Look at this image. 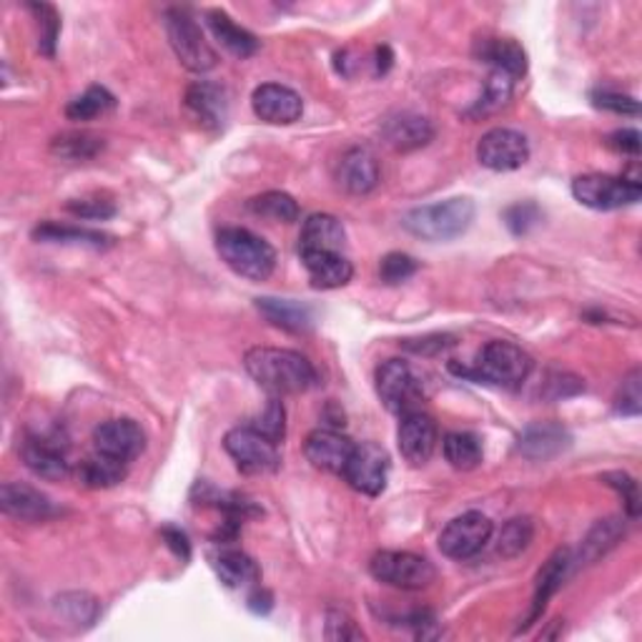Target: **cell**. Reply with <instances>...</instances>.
Segmentation results:
<instances>
[{
    "instance_id": "cell-25",
    "label": "cell",
    "mask_w": 642,
    "mask_h": 642,
    "mask_svg": "<svg viewBox=\"0 0 642 642\" xmlns=\"http://www.w3.org/2000/svg\"><path fill=\"white\" fill-rule=\"evenodd\" d=\"M186 106L191 108V114L202 121V124L219 128L223 126V121H227V111H229L227 89L211 81L194 83L186 91Z\"/></svg>"
},
{
    "instance_id": "cell-49",
    "label": "cell",
    "mask_w": 642,
    "mask_h": 642,
    "mask_svg": "<svg viewBox=\"0 0 642 642\" xmlns=\"http://www.w3.org/2000/svg\"><path fill=\"white\" fill-rule=\"evenodd\" d=\"M607 144H610V149L620 153H630V156L640 153V134L635 131V128H622V131L610 134Z\"/></svg>"
},
{
    "instance_id": "cell-17",
    "label": "cell",
    "mask_w": 642,
    "mask_h": 642,
    "mask_svg": "<svg viewBox=\"0 0 642 642\" xmlns=\"http://www.w3.org/2000/svg\"><path fill=\"white\" fill-rule=\"evenodd\" d=\"M0 507L8 517L21 519V523H46L58 515L54 500L23 482H5L0 488Z\"/></svg>"
},
{
    "instance_id": "cell-44",
    "label": "cell",
    "mask_w": 642,
    "mask_h": 642,
    "mask_svg": "<svg viewBox=\"0 0 642 642\" xmlns=\"http://www.w3.org/2000/svg\"><path fill=\"white\" fill-rule=\"evenodd\" d=\"M600 480L607 484V488H612L620 494L630 517L640 515V490H638V482L632 480L628 472H607L600 477Z\"/></svg>"
},
{
    "instance_id": "cell-51",
    "label": "cell",
    "mask_w": 642,
    "mask_h": 642,
    "mask_svg": "<svg viewBox=\"0 0 642 642\" xmlns=\"http://www.w3.org/2000/svg\"><path fill=\"white\" fill-rule=\"evenodd\" d=\"M249 607H251V610H254L256 615H266V612L274 607L272 595H268L266 589H254V593L249 595Z\"/></svg>"
},
{
    "instance_id": "cell-23",
    "label": "cell",
    "mask_w": 642,
    "mask_h": 642,
    "mask_svg": "<svg viewBox=\"0 0 642 642\" xmlns=\"http://www.w3.org/2000/svg\"><path fill=\"white\" fill-rule=\"evenodd\" d=\"M570 432L558 422H535L519 435V452L527 459H552L570 447Z\"/></svg>"
},
{
    "instance_id": "cell-11",
    "label": "cell",
    "mask_w": 642,
    "mask_h": 642,
    "mask_svg": "<svg viewBox=\"0 0 642 642\" xmlns=\"http://www.w3.org/2000/svg\"><path fill=\"white\" fill-rule=\"evenodd\" d=\"M23 462L33 474L43 477V480H66L71 472V462H68V442L58 429L38 432V435H28L23 442Z\"/></svg>"
},
{
    "instance_id": "cell-37",
    "label": "cell",
    "mask_w": 642,
    "mask_h": 642,
    "mask_svg": "<svg viewBox=\"0 0 642 642\" xmlns=\"http://www.w3.org/2000/svg\"><path fill=\"white\" fill-rule=\"evenodd\" d=\"M114 106H116L114 93H111L108 89H103V85H91L89 91L81 93L78 99L68 103L66 116L71 121H91L95 116H103Z\"/></svg>"
},
{
    "instance_id": "cell-4",
    "label": "cell",
    "mask_w": 642,
    "mask_h": 642,
    "mask_svg": "<svg viewBox=\"0 0 642 642\" xmlns=\"http://www.w3.org/2000/svg\"><path fill=\"white\" fill-rule=\"evenodd\" d=\"M474 221V202L467 196L412 208L404 216V229L424 241H452L467 233Z\"/></svg>"
},
{
    "instance_id": "cell-39",
    "label": "cell",
    "mask_w": 642,
    "mask_h": 642,
    "mask_svg": "<svg viewBox=\"0 0 642 642\" xmlns=\"http://www.w3.org/2000/svg\"><path fill=\"white\" fill-rule=\"evenodd\" d=\"M56 610L58 615H64L68 622L91 624L95 622V618H99L101 605L89 593H66L56 600Z\"/></svg>"
},
{
    "instance_id": "cell-28",
    "label": "cell",
    "mask_w": 642,
    "mask_h": 642,
    "mask_svg": "<svg viewBox=\"0 0 642 642\" xmlns=\"http://www.w3.org/2000/svg\"><path fill=\"white\" fill-rule=\"evenodd\" d=\"M206 23L216 41L237 58H251L259 50V41L254 33L241 28V25L233 23L223 11H216V8L214 11H206Z\"/></svg>"
},
{
    "instance_id": "cell-45",
    "label": "cell",
    "mask_w": 642,
    "mask_h": 642,
    "mask_svg": "<svg viewBox=\"0 0 642 642\" xmlns=\"http://www.w3.org/2000/svg\"><path fill=\"white\" fill-rule=\"evenodd\" d=\"M416 268H420V264H416L412 256L387 254L385 259H381L379 276L385 284H402V282L410 279V276L416 274Z\"/></svg>"
},
{
    "instance_id": "cell-8",
    "label": "cell",
    "mask_w": 642,
    "mask_h": 642,
    "mask_svg": "<svg viewBox=\"0 0 642 642\" xmlns=\"http://www.w3.org/2000/svg\"><path fill=\"white\" fill-rule=\"evenodd\" d=\"M377 394L392 414H410L420 410L424 392L422 381L404 359H387L377 369Z\"/></svg>"
},
{
    "instance_id": "cell-22",
    "label": "cell",
    "mask_w": 642,
    "mask_h": 642,
    "mask_svg": "<svg viewBox=\"0 0 642 642\" xmlns=\"http://www.w3.org/2000/svg\"><path fill=\"white\" fill-rule=\"evenodd\" d=\"M570 568H572V552L570 550H558L548 562H544V568L537 572L532 607H529L527 620L519 630H527L529 624H535L537 620L542 618V612H544V607H548L550 597L558 593L562 583H565Z\"/></svg>"
},
{
    "instance_id": "cell-13",
    "label": "cell",
    "mask_w": 642,
    "mask_h": 642,
    "mask_svg": "<svg viewBox=\"0 0 642 642\" xmlns=\"http://www.w3.org/2000/svg\"><path fill=\"white\" fill-rule=\"evenodd\" d=\"M529 159L527 138L512 128H492L477 144V161L490 171H517Z\"/></svg>"
},
{
    "instance_id": "cell-1",
    "label": "cell",
    "mask_w": 642,
    "mask_h": 642,
    "mask_svg": "<svg viewBox=\"0 0 642 642\" xmlns=\"http://www.w3.org/2000/svg\"><path fill=\"white\" fill-rule=\"evenodd\" d=\"M244 367L249 377L272 397L309 392L319 385V375L303 354L276 346H254L247 352Z\"/></svg>"
},
{
    "instance_id": "cell-12",
    "label": "cell",
    "mask_w": 642,
    "mask_h": 642,
    "mask_svg": "<svg viewBox=\"0 0 642 642\" xmlns=\"http://www.w3.org/2000/svg\"><path fill=\"white\" fill-rule=\"evenodd\" d=\"M342 477L349 482L352 490H357L367 497H377L385 492L387 477H389V455L385 447L375 445V442H362L354 445V452L346 462Z\"/></svg>"
},
{
    "instance_id": "cell-40",
    "label": "cell",
    "mask_w": 642,
    "mask_h": 642,
    "mask_svg": "<svg viewBox=\"0 0 642 642\" xmlns=\"http://www.w3.org/2000/svg\"><path fill=\"white\" fill-rule=\"evenodd\" d=\"M33 13H36L38 21V48L41 54H46L48 58L56 56V43H58V33H60V15L54 5L48 3H31L28 5Z\"/></svg>"
},
{
    "instance_id": "cell-21",
    "label": "cell",
    "mask_w": 642,
    "mask_h": 642,
    "mask_svg": "<svg viewBox=\"0 0 642 642\" xmlns=\"http://www.w3.org/2000/svg\"><path fill=\"white\" fill-rule=\"evenodd\" d=\"M301 264L307 266L309 282L314 289H342L352 282L354 266L344 254L336 251H311V254H299Z\"/></svg>"
},
{
    "instance_id": "cell-7",
    "label": "cell",
    "mask_w": 642,
    "mask_h": 642,
    "mask_svg": "<svg viewBox=\"0 0 642 642\" xmlns=\"http://www.w3.org/2000/svg\"><path fill=\"white\" fill-rule=\"evenodd\" d=\"M375 580L399 589H424L437 580V570L427 558L414 552L381 550L369 562Z\"/></svg>"
},
{
    "instance_id": "cell-30",
    "label": "cell",
    "mask_w": 642,
    "mask_h": 642,
    "mask_svg": "<svg viewBox=\"0 0 642 642\" xmlns=\"http://www.w3.org/2000/svg\"><path fill=\"white\" fill-rule=\"evenodd\" d=\"M33 239L48 241V244H81L91 249H106L114 244V239H111L108 233L78 227H60V223L54 221H46L33 229Z\"/></svg>"
},
{
    "instance_id": "cell-47",
    "label": "cell",
    "mask_w": 642,
    "mask_h": 642,
    "mask_svg": "<svg viewBox=\"0 0 642 642\" xmlns=\"http://www.w3.org/2000/svg\"><path fill=\"white\" fill-rule=\"evenodd\" d=\"M68 211L81 216V219H111L116 214L114 202L108 198L93 196V198H76V202L68 204Z\"/></svg>"
},
{
    "instance_id": "cell-26",
    "label": "cell",
    "mask_w": 642,
    "mask_h": 642,
    "mask_svg": "<svg viewBox=\"0 0 642 642\" xmlns=\"http://www.w3.org/2000/svg\"><path fill=\"white\" fill-rule=\"evenodd\" d=\"M256 309L262 311V317L266 321H272L274 326L284 329V332L291 334H307L314 326V314L307 303H299L294 299H274V297H264L256 299Z\"/></svg>"
},
{
    "instance_id": "cell-33",
    "label": "cell",
    "mask_w": 642,
    "mask_h": 642,
    "mask_svg": "<svg viewBox=\"0 0 642 642\" xmlns=\"http://www.w3.org/2000/svg\"><path fill=\"white\" fill-rule=\"evenodd\" d=\"M512 91H515V78H512L509 73L492 71L488 83H484L482 95L474 101V106L470 108V116L480 118V116L497 114L500 108H505L509 103Z\"/></svg>"
},
{
    "instance_id": "cell-38",
    "label": "cell",
    "mask_w": 642,
    "mask_h": 642,
    "mask_svg": "<svg viewBox=\"0 0 642 642\" xmlns=\"http://www.w3.org/2000/svg\"><path fill=\"white\" fill-rule=\"evenodd\" d=\"M532 537H535L532 519L529 517L509 519V523L502 527V532H500L497 552L502 554V558H517V554H523L529 548Z\"/></svg>"
},
{
    "instance_id": "cell-15",
    "label": "cell",
    "mask_w": 642,
    "mask_h": 642,
    "mask_svg": "<svg viewBox=\"0 0 642 642\" xmlns=\"http://www.w3.org/2000/svg\"><path fill=\"white\" fill-rule=\"evenodd\" d=\"M437 424L432 420L429 414H424L422 410L410 412L402 416L397 429V445L399 452L410 462L412 467H422L427 465L432 455L437 449Z\"/></svg>"
},
{
    "instance_id": "cell-50",
    "label": "cell",
    "mask_w": 642,
    "mask_h": 642,
    "mask_svg": "<svg viewBox=\"0 0 642 642\" xmlns=\"http://www.w3.org/2000/svg\"><path fill=\"white\" fill-rule=\"evenodd\" d=\"M163 537H167L169 548L179 554L181 560H188V552H191V544H188V537L181 532V529H173V527H163Z\"/></svg>"
},
{
    "instance_id": "cell-41",
    "label": "cell",
    "mask_w": 642,
    "mask_h": 642,
    "mask_svg": "<svg viewBox=\"0 0 642 642\" xmlns=\"http://www.w3.org/2000/svg\"><path fill=\"white\" fill-rule=\"evenodd\" d=\"M249 427H254L256 432H262L264 437H268L272 442H276V445H279L286 435V412H284V404L279 402V397L268 399L264 412L259 414L256 420L249 424Z\"/></svg>"
},
{
    "instance_id": "cell-32",
    "label": "cell",
    "mask_w": 642,
    "mask_h": 642,
    "mask_svg": "<svg viewBox=\"0 0 642 642\" xmlns=\"http://www.w3.org/2000/svg\"><path fill=\"white\" fill-rule=\"evenodd\" d=\"M445 459L459 472H470L482 462V442L472 432H449L442 442Z\"/></svg>"
},
{
    "instance_id": "cell-2",
    "label": "cell",
    "mask_w": 642,
    "mask_h": 642,
    "mask_svg": "<svg viewBox=\"0 0 642 642\" xmlns=\"http://www.w3.org/2000/svg\"><path fill=\"white\" fill-rule=\"evenodd\" d=\"M532 357L523 349V346L494 340L482 346V352L477 354V362L472 367H457L449 364V369L459 377H467L472 381H484V385H494L502 389H517L525 385V379L532 371Z\"/></svg>"
},
{
    "instance_id": "cell-48",
    "label": "cell",
    "mask_w": 642,
    "mask_h": 642,
    "mask_svg": "<svg viewBox=\"0 0 642 642\" xmlns=\"http://www.w3.org/2000/svg\"><path fill=\"white\" fill-rule=\"evenodd\" d=\"M593 103L597 108L612 111V114H622V116H638L640 114V106H638L635 99H630V95H622V93H615V91H595Z\"/></svg>"
},
{
    "instance_id": "cell-9",
    "label": "cell",
    "mask_w": 642,
    "mask_h": 642,
    "mask_svg": "<svg viewBox=\"0 0 642 642\" xmlns=\"http://www.w3.org/2000/svg\"><path fill=\"white\" fill-rule=\"evenodd\" d=\"M223 449L244 474H268L282 465L279 445L254 427H237L223 437Z\"/></svg>"
},
{
    "instance_id": "cell-35",
    "label": "cell",
    "mask_w": 642,
    "mask_h": 642,
    "mask_svg": "<svg viewBox=\"0 0 642 642\" xmlns=\"http://www.w3.org/2000/svg\"><path fill=\"white\" fill-rule=\"evenodd\" d=\"M103 138L89 131H68L54 138L50 151L66 161H89L103 151Z\"/></svg>"
},
{
    "instance_id": "cell-34",
    "label": "cell",
    "mask_w": 642,
    "mask_h": 642,
    "mask_svg": "<svg viewBox=\"0 0 642 642\" xmlns=\"http://www.w3.org/2000/svg\"><path fill=\"white\" fill-rule=\"evenodd\" d=\"M622 535H624V525L620 523L618 517L603 519V523H597L593 529H589V535L585 537L583 552H580V560H572V562L583 565V562L600 560L607 550H612L615 544L620 542Z\"/></svg>"
},
{
    "instance_id": "cell-52",
    "label": "cell",
    "mask_w": 642,
    "mask_h": 642,
    "mask_svg": "<svg viewBox=\"0 0 642 642\" xmlns=\"http://www.w3.org/2000/svg\"><path fill=\"white\" fill-rule=\"evenodd\" d=\"M392 60H394V56L387 46L377 48V73H387L389 68H392Z\"/></svg>"
},
{
    "instance_id": "cell-36",
    "label": "cell",
    "mask_w": 642,
    "mask_h": 642,
    "mask_svg": "<svg viewBox=\"0 0 642 642\" xmlns=\"http://www.w3.org/2000/svg\"><path fill=\"white\" fill-rule=\"evenodd\" d=\"M249 211L279 223H294L299 219V204L284 191H266V194L251 198Z\"/></svg>"
},
{
    "instance_id": "cell-29",
    "label": "cell",
    "mask_w": 642,
    "mask_h": 642,
    "mask_svg": "<svg viewBox=\"0 0 642 642\" xmlns=\"http://www.w3.org/2000/svg\"><path fill=\"white\" fill-rule=\"evenodd\" d=\"M214 568L221 583L231 589L256 587L259 580H262V570H259L256 562L239 550H223L221 554H216Z\"/></svg>"
},
{
    "instance_id": "cell-27",
    "label": "cell",
    "mask_w": 642,
    "mask_h": 642,
    "mask_svg": "<svg viewBox=\"0 0 642 642\" xmlns=\"http://www.w3.org/2000/svg\"><path fill=\"white\" fill-rule=\"evenodd\" d=\"M474 54L482 64H490L492 71L509 73L512 78L525 76L527 71L525 48L512 38H482L477 43Z\"/></svg>"
},
{
    "instance_id": "cell-14",
    "label": "cell",
    "mask_w": 642,
    "mask_h": 642,
    "mask_svg": "<svg viewBox=\"0 0 642 642\" xmlns=\"http://www.w3.org/2000/svg\"><path fill=\"white\" fill-rule=\"evenodd\" d=\"M95 452L131 465L146 449V435L134 420H108L93 429Z\"/></svg>"
},
{
    "instance_id": "cell-20",
    "label": "cell",
    "mask_w": 642,
    "mask_h": 642,
    "mask_svg": "<svg viewBox=\"0 0 642 642\" xmlns=\"http://www.w3.org/2000/svg\"><path fill=\"white\" fill-rule=\"evenodd\" d=\"M381 136L394 151L406 153L427 146L435 138V126H432L429 118L412 114V111H399V114L385 118Z\"/></svg>"
},
{
    "instance_id": "cell-18",
    "label": "cell",
    "mask_w": 642,
    "mask_h": 642,
    "mask_svg": "<svg viewBox=\"0 0 642 642\" xmlns=\"http://www.w3.org/2000/svg\"><path fill=\"white\" fill-rule=\"evenodd\" d=\"M354 452V442L336 429H314L303 442V455L321 472L342 474Z\"/></svg>"
},
{
    "instance_id": "cell-3",
    "label": "cell",
    "mask_w": 642,
    "mask_h": 642,
    "mask_svg": "<svg viewBox=\"0 0 642 642\" xmlns=\"http://www.w3.org/2000/svg\"><path fill=\"white\" fill-rule=\"evenodd\" d=\"M216 251L233 274L249 282H266L276 268L274 247L249 229H221L216 237Z\"/></svg>"
},
{
    "instance_id": "cell-19",
    "label": "cell",
    "mask_w": 642,
    "mask_h": 642,
    "mask_svg": "<svg viewBox=\"0 0 642 642\" xmlns=\"http://www.w3.org/2000/svg\"><path fill=\"white\" fill-rule=\"evenodd\" d=\"M336 181L346 191V194L364 196L375 191L379 184V161L367 146H354V149L344 151L336 167Z\"/></svg>"
},
{
    "instance_id": "cell-24",
    "label": "cell",
    "mask_w": 642,
    "mask_h": 642,
    "mask_svg": "<svg viewBox=\"0 0 642 642\" xmlns=\"http://www.w3.org/2000/svg\"><path fill=\"white\" fill-rule=\"evenodd\" d=\"M344 244L346 231L336 216L314 214L303 221L299 237V254H311V251H336V254H342Z\"/></svg>"
},
{
    "instance_id": "cell-5",
    "label": "cell",
    "mask_w": 642,
    "mask_h": 642,
    "mask_svg": "<svg viewBox=\"0 0 642 642\" xmlns=\"http://www.w3.org/2000/svg\"><path fill=\"white\" fill-rule=\"evenodd\" d=\"M167 33L173 54L188 71L206 73L219 64V56L208 46L204 31L198 28L196 19L186 8H171V11H167Z\"/></svg>"
},
{
    "instance_id": "cell-10",
    "label": "cell",
    "mask_w": 642,
    "mask_h": 642,
    "mask_svg": "<svg viewBox=\"0 0 642 642\" xmlns=\"http://www.w3.org/2000/svg\"><path fill=\"white\" fill-rule=\"evenodd\" d=\"M492 519L482 512H465L455 517L439 535V550L449 560H470L482 552L492 537Z\"/></svg>"
},
{
    "instance_id": "cell-31",
    "label": "cell",
    "mask_w": 642,
    "mask_h": 642,
    "mask_svg": "<svg viewBox=\"0 0 642 642\" xmlns=\"http://www.w3.org/2000/svg\"><path fill=\"white\" fill-rule=\"evenodd\" d=\"M126 467L124 462H118L114 457H106L101 452H93L91 457H85L81 465H78V477L85 488L91 490H106L114 488V484L124 482L126 477Z\"/></svg>"
},
{
    "instance_id": "cell-42",
    "label": "cell",
    "mask_w": 642,
    "mask_h": 642,
    "mask_svg": "<svg viewBox=\"0 0 642 642\" xmlns=\"http://www.w3.org/2000/svg\"><path fill=\"white\" fill-rule=\"evenodd\" d=\"M642 375L640 369H632L628 377L622 379L620 392L615 397V410L624 416H638L642 412Z\"/></svg>"
},
{
    "instance_id": "cell-43",
    "label": "cell",
    "mask_w": 642,
    "mask_h": 642,
    "mask_svg": "<svg viewBox=\"0 0 642 642\" xmlns=\"http://www.w3.org/2000/svg\"><path fill=\"white\" fill-rule=\"evenodd\" d=\"M540 221H542V211H540V206L532 204V202L515 204L505 211V223H507V229L515 233V237H525V233L532 231Z\"/></svg>"
},
{
    "instance_id": "cell-16",
    "label": "cell",
    "mask_w": 642,
    "mask_h": 642,
    "mask_svg": "<svg viewBox=\"0 0 642 642\" xmlns=\"http://www.w3.org/2000/svg\"><path fill=\"white\" fill-rule=\"evenodd\" d=\"M254 114L272 126H289L303 114V101L297 91L282 83H264L251 95Z\"/></svg>"
},
{
    "instance_id": "cell-46",
    "label": "cell",
    "mask_w": 642,
    "mask_h": 642,
    "mask_svg": "<svg viewBox=\"0 0 642 642\" xmlns=\"http://www.w3.org/2000/svg\"><path fill=\"white\" fill-rule=\"evenodd\" d=\"M324 635L326 640H364V632L357 628V622L342 610L326 612Z\"/></svg>"
},
{
    "instance_id": "cell-6",
    "label": "cell",
    "mask_w": 642,
    "mask_h": 642,
    "mask_svg": "<svg viewBox=\"0 0 642 642\" xmlns=\"http://www.w3.org/2000/svg\"><path fill=\"white\" fill-rule=\"evenodd\" d=\"M572 196L595 211H615L640 202L642 186L638 179L607 176V173H585L572 181Z\"/></svg>"
}]
</instances>
